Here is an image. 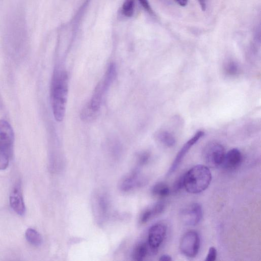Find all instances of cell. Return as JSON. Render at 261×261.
I'll return each instance as SVG.
<instances>
[{"label": "cell", "instance_id": "1", "mask_svg": "<svg viewBox=\"0 0 261 261\" xmlns=\"http://www.w3.org/2000/svg\"><path fill=\"white\" fill-rule=\"evenodd\" d=\"M68 92V76L66 72H57L54 75L51 88V102L55 119L61 121L65 113Z\"/></svg>", "mask_w": 261, "mask_h": 261}, {"label": "cell", "instance_id": "2", "mask_svg": "<svg viewBox=\"0 0 261 261\" xmlns=\"http://www.w3.org/2000/svg\"><path fill=\"white\" fill-rule=\"evenodd\" d=\"M184 188L192 194H198L204 191L209 186L212 174L205 166L197 165L183 174Z\"/></svg>", "mask_w": 261, "mask_h": 261}, {"label": "cell", "instance_id": "3", "mask_svg": "<svg viewBox=\"0 0 261 261\" xmlns=\"http://www.w3.org/2000/svg\"><path fill=\"white\" fill-rule=\"evenodd\" d=\"M225 153V149L221 144L217 142H211L204 147L203 157L208 166L217 167L221 165Z\"/></svg>", "mask_w": 261, "mask_h": 261}, {"label": "cell", "instance_id": "4", "mask_svg": "<svg viewBox=\"0 0 261 261\" xmlns=\"http://www.w3.org/2000/svg\"><path fill=\"white\" fill-rule=\"evenodd\" d=\"M200 248L199 234L195 231L187 232L182 236L179 244L181 252L188 257H195Z\"/></svg>", "mask_w": 261, "mask_h": 261}, {"label": "cell", "instance_id": "5", "mask_svg": "<svg viewBox=\"0 0 261 261\" xmlns=\"http://www.w3.org/2000/svg\"><path fill=\"white\" fill-rule=\"evenodd\" d=\"M166 234V227L160 223L155 224L149 228L148 233L147 244L149 252L154 254L163 243Z\"/></svg>", "mask_w": 261, "mask_h": 261}, {"label": "cell", "instance_id": "6", "mask_svg": "<svg viewBox=\"0 0 261 261\" xmlns=\"http://www.w3.org/2000/svg\"><path fill=\"white\" fill-rule=\"evenodd\" d=\"M92 201V208L96 220L99 224L106 220L109 209V202L107 195L101 192L96 193Z\"/></svg>", "mask_w": 261, "mask_h": 261}, {"label": "cell", "instance_id": "7", "mask_svg": "<svg viewBox=\"0 0 261 261\" xmlns=\"http://www.w3.org/2000/svg\"><path fill=\"white\" fill-rule=\"evenodd\" d=\"M14 142V133L11 125L7 121L0 119V149L10 156Z\"/></svg>", "mask_w": 261, "mask_h": 261}, {"label": "cell", "instance_id": "8", "mask_svg": "<svg viewBox=\"0 0 261 261\" xmlns=\"http://www.w3.org/2000/svg\"><path fill=\"white\" fill-rule=\"evenodd\" d=\"M145 182V179L139 170L135 169L121 179L119 188L123 192H128L142 186Z\"/></svg>", "mask_w": 261, "mask_h": 261}, {"label": "cell", "instance_id": "9", "mask_svg": "<svg viewBox=\"0 0 261 261\" xmlns=\"http://www.w3.org/2000/svg\"><path fill=\"white\" fill-rule=\"evenodd\" d=\"M204 132L199 130L185 143L177 154L176 158L170 167L167 175L168 176L170 175L177 169L187 153L191 148L204 136Z\"/></svg>", "mask_w": 261, "mask_h": 261}, {"label": "cell", "instance_id": "10", "mask_svg": "<svg viewBox=\"0 0 261 261\" xmlns=\"http://www.w3.org/2000/svg\"><path fill=\"white\" fill-rule=\"evenodd\" d=\"M202 217V209L200 204L192 203L186 207L181 213L182 221L188 225H197Z\"/></svg>", "mask_w": 261, "mask_h": 261}, {"label": "cell", "instance_id": "11", "mask_svg": "<svg viewBox=\"0 0 261 261\" xmlns=\"http://www.w3.org/2000/svg\"><path fill=\"white\" fill-rule=\"evenodd\" d=\"M20 186L17 184L12 190L10 197V205L13 210L20 216H23L25 212V204Z\"/></svg>", "mask_w": 261, "mask_h": 261}, {"label": "cell", "instance_id": "12", "mask_svg": "<svg viewBox=\"0 0 261 261\" xmlns=\"http://www.w3.org/2000/svg\"><path fill=\"white\" fill-rule=\"evenodd\" d=\"M242 160L241 151L237 148H232L225 153L221 166L226 170H233L240 166Z\"/></svg>", "mask_w": 261, "mask_h": 261}, {"label": "cell", "instance_id": "13", "mask_svg": "<svg viewBox=\"0 0 261 261\" xmlns=\"http://www.w3.org/2000/svg\"><path fill=\"white\" fill-rule=\"evenodd\" d=\"M165 208V204L162 202H159L150 207L145 209L141 214L139 218L140 224H145L152 218L160 214Z\"/></svg>", "mask_w": 261, "mask_h": 261}, {"label": "cell", "instance_id": "14", "mask_svg": "<svg viewBox=\"0 0 261 261\" xmlns=\"http://www.w3.org/2000/svg\"><path fill=\"white\" fill-rule=\"evenodd\" d=\"M148 253H149V249L147 243L141 242L135 247L132 256L134 260L141 261L145 258Z\"/></svg>", "mask_w": 261, "mask_h": 261}, {"label": "cell", "instance_id": "15", "mask_svg": "<svg viewBox=\"0 0 261 261\" xmlns=\"http://www.w3.org/2000/svg\"><path fill=\"white\" fill-rule=\"evenodd\" d=\"M158 140L164 145L171 147L175 144V139L173 135L166 130L159 131L156 134Z\"/></svg>", "mask_w": 261, "mask_h": 261}, {"label": "cell", "instance_id": "16", "mask_svg": "<svg viewBox=\"0 0 261 261\" xmlns=\"http://www.w3.org/2000/svg\"><path fill=\"white\" fill-rule=\"evenodd\" d=\"M25 237L27 241L32 245L38 246L42 244V238L41 234L33 228H29L26 230Z\"/></svg>", "mask_w": 261, "mask_h": 261}, {"label": "cell", "instance_id": "17", "mask_svg": "<svg viewBox=\"0 0 261 261\" xmlns=\"http://www.w3.org/2000/svg\"><path fill=\"white\" fill-rule=\"evenodd\" d=\"M151 193L153 196L163 198L167 197L170 194V190L166 184L159 182L153 186Z\"/></svg>", "mask_w": 261, "mask_h": 261}, {"label": "cell", "instance_id": "18", "mask_svg": "<svg viewBox=\"0 0 261 261\" xmlns=\"http://www.w3.org/2000/svg\"><path fill=\"white\" fill-rule=\"evenodd\" d=\"M98 114V112L93 110L87 103L82 110L81 117L84 121L91 122L96 119Z\"/></svg>", "mask_w": 261, "mask_h": 261}, {"label": "cell", "instance_id": "19", "mask_svg": "<svg viewBox=\"0 0 261 261\" xmlns=\"http://www.w3.org/2000/svg\"><path fill=\"white\" fill-rule=\"evenodd\" d=\"M225 73L230 76L238 75L240 72V67L237 63L233 61L226 62L223 67Z\"/></svg>", "mask_w": 261, "mask_h": 261}, {"label": "cell", "instance_id": "20", "mask_svg": "<svg viewBox=\"0 0 261 261\" xmlns=\"http://www.w3.org/2000/svg\"><path fill=\"white\" fill-rule=\"evenodd\" d=\"M135 0H124L122 5V13L127 17H131L134 13Z\"/></svg>", "mask_w": 261, "mask_h": 261}, {"label": "cell", "instance_id": "21", "mask_svg": "<svg viewBox=\"0 0 261 261\" xmlns=\"http://www.w3.org/2000/svg\"><path fill=\"white\" fill-rule=\"evenodd\" d=\"M10 155L0 149V170H5L9 166Z\"/></svg>", "mask_w": 261, "mask_h": 261}, {"label": "cell", "instance_id": "22", "mask_svg": "<svg viewBox=\"0 0 261 261\" xmlns=\"http://www.w3.org/2000/svg\"><path fill=\"white\" fill-rule=\"evenodd\" d=\"M149 158V154L147 152L141 153L138 156V164L139 166L145 164Z\"/></svg>", "mask_w": 261, "mask_h": 261}, {"label": "cell", "instance_id": "23", "mask_svg": "<svg viewBox=\"0 0 261 261\" xmlns=\"http://www.w3.org/2000/svg\"><path fill=\"white\" fill-rule=\"evenodd\" d=\"M217 257V250L214 247L210 248L208 253L206 255V261H214L216 260Z\"/></svg>", "mask_w": 261, "mask_h": 261}, {"label": "cell", "instance_id": "24", "mask_svg": "<svg viewBox=\"0 0 261 261\" xmlns=\"http://www.w3.org/2000/svg\"><path fill=\"white\" fill-rule=\"evenodd\" d=\"M184 188V178L183 175L179 177L175 182L173 186V190L174 192H178Z\"/></svg>", "mask_w": 261, "mask_h": 261}, {"label": "cell", "instance_id": "25", "mask_svg": "<svg viewBox=\"0 0 261 261\" xmlns=\"http://www.w3.org/2000/svg\"><path fill=\"white\" fill-rule=\"evenodd\" d=\"M142 5V6L144 8V9L147 11L149 13L152 14L153 11L152 9L150 6V4L148 1V0H138Z\"/></svg>", "mask_w": 261, "mask_h": 261}, {"label": "cell", "instance_id": "26", "mask_svg": "<svg viewBox=\"0 0 261 261\" xmlns=\"http://www.w3.org/2000/svg\"><path fill=\"white\" fill-rule=\"evenodd\" d=\"M202 11H204L206 8L207 0H198Z\"/></svg>", "mask_w": 261, "mask_h": 261}, {"label": "cell", "instance_id": "27", "mask_svg": "<svg viewBox=\"0 0 261 261\" xmlns=\"http://www.w3.org/2000/svg\"><path fill=\"white\" fill-rule=\"evenodd\" d=\"M159 259L162 261H170L172 260V258L169 255L164 254L161 256Z\"/></svg>", "mask_w": 261, "mask_h": 261}, {"label": "cell", "instance_id": "28", "mask_svg": "<svg viewBox=\"0 0 261 261\" xmlns=\"http://www.w3.org/2000/svg\"><path fill=\"white\" fill-rule=\"evenodd\" d=\"M177 3L181 7H185L187 5L188 0H176Z\"/></svg>", "mask_w": 261, "mask_h": 261}]
</instances>
